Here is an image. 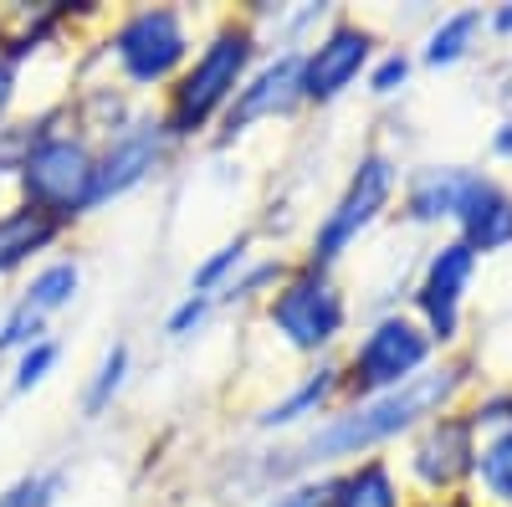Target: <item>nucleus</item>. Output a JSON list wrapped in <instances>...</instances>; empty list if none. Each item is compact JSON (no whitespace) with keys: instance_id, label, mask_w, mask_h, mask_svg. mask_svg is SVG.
I'll return each mask as SVG.
<instances>
[{"instance_id":"1","label":"nucleus","mask_w":512,"mask_h":507,"mask_svg":"<svg viewBox=\"0 0 512 507\" xmlns=\"http://www.w3.org/2000/svg\"><path fill=\"white\" fill-rule=\"evenodd\" d=\"M472 379H477V364L466 354H441L425 374H415L410 385L323 415V426H313V436L303 441L297 456H303L308 467H333V461L349 467V461H364L390 441H410L431 415L461 405V395L472 390Z\"/></svg>"},{"instance_id":"2","label":"nucleus","mask_w":512,"mask_h":507,"mask_svg":"<svg viewBox=\"0 0 512 507\" xmlns=\"http://www.w3.org/2000/svg\"><path fill=\"white\" fill-rule=\"evenodd\" d=\"M256 67V31L246 21H226L210 31V41L190 57V67L175 77L164 103V134L169 139H200L205 129H216L226 108L236 103L241 82Z\"/></svg>"},{"instance_id":"3","label":"nucleus","mask_w":512,"mask_h":507,"mask_svg":"<svg viewBox=\"0 0 512 507\" xmlns=\"http://www.w3.org/2000/svg\"><path fill=\"white\" fill-rule=\"evenodd\" d=\"M62 123V113H41V134L21 164V195L26 205L47 210L62 226H72L77 216L93 210V164H98V149L88 134H72V129H52Z\"/></svg>"},{"instance_id":"4","label":"nucleus","mask_w":512,"mask_h":507,"mask_svg":"<svg viewBox=\"0 0 512 507\" xmlns=\"http://www.w3.org/2000/svg\"><path fill=\"white\" fill-rule=\"evenodd\" d=\"M441 359V349L431 344V333L420 328L415 313H379L344 354V400H374L390 395L400 385H410L415 374H425Z\"/></svg>"},{"instance_id":"5","label":"nucleus","mask_w":512,"mask_h":507,"mask_svg":"<svg viewBox=\"0 0 512 507\" xmlns=\"http://www.w3.org/2000/svg\"><path fill=\"white\" fill-rule=\"evenodd\" d=\"M400 159L395 154H384V149H364L359 164L349 169V180L344 190H338V200L328 205V216L318 221L313 231V246H308V267H323L333 272V262H344V251L359 246V236H369L379 221H384V210L395 205L400 195Z\"/></svg>"},{"instance_id":"6","label":"nucleus","mask_w":512,"mask_h":507,"mask_svg":"<svg viewBox=\"0 0 512 507\" xmlns=\"http://www.w3.org/2000/svg\"><path fill=\"white\" fill-rule=\"evenodd\" d=\"M267 323L277 328V338L292 354L323 359L338 338L349 333V298L333 282V272L297 262L287 272V282L267 298Z\"/></svg>"},{"instance_id":"7","label":"nucleus","mask_w":512,"mask_h":507,"mask_svg":"<svg viewBox=\"0 0 512 507\" xmlns=\"http://www.w3.org/2000/svg\"><path fill=\"white\" fill-rule=\"evenodd\" d=\"M108 57L128 88H175V77L190 67V21L180 6H139L128 11L113 36Z\"/></svg>"},{"instance_id":"8","label":"nucleus","mask_w":512,"mask_h":507,"mask_svg":"<svg viewBox=\"0 0 512 507\" xmlns=\"http://www.w3.org/2000/svg\"><path fill=\"white\" fill-rule=\"evenodd\" d=\"M477 446H482V431L472 426L466 405H451V410L431 415V420H425V426L405 441V477H410L425 497L472 492Z\"/></svg>"},{"instance_id":"9","label":"nucleus","mask_w":512,"mask_h":507,"mask_svg":"<svg viewBox=\"0 0 512 507\" xmlns=\"http://www.w3.org/2000/svg\"><path fill=\"white\" fill-rule=\"evenodd\" d=\"M477 267L482 257L466 241L446 236L436 251H425V262H420V277H415V292H410V303H415V318L420 328L431 333V344L441 354H451L461 344V328H466V292H472L477 282Z\"/></svg>"},{"instance_id":"10","label":"nucleus","mask_w":512,"mask_h":507,"mask_svg":"<svg viewBox=\"0 0 512 507\" xmlns=\"http://www.w3.org/2000/svg\"><path fill=\"white\" fill-rule=\"evenodd\" d=\"M374 62V31L338 16L323 36L303 47V98L308 103H338Z\"/></svg>"},{"instance_id":"11","label":"nucleus","mask_w":512,"mask_h":507,"mask_svg":"<svg viewBox=\"0 0 512 507\" xmlns=\"http://www.w3.org/2000/svg\"><path fill=\"white\" fill-rule=\"evenodd\" d=\"M303 52H277L267 62H256L251 77L241 82L236 103L221 118V144H231L236 134H246L251 123H272V118H292L303 108Z\"/></svg>"},{"instance_id":"12","label":"nucleus","mask_w":512,"mask_h":507,"mask_svg":"<svg viewBox=\"0 0 512 507\" xmlns=\"http://www.w3.org/2000/svg\"><path fill=\"white\" fill-rule=\"evenodd\" d=\"M169 139L164 134V118H134L128 129H118L103 149H98V164H93V210L128 195L134 185H144L154 169L164 164L169 154Z\"/></svg>"},{"instance_id":"13","label":"nucleus","mask_w":512,"mask_h":507,"mask_svg":"<svg viewBox=\"0 0 512 507\" xmlns=\"http://www.w3.org/2000/svg\"><path fill=\"white\" fill-rule=\"evenodd\" d=\"M477 169L466 164H425V169H410L400 180V216L410 226H451L456 210L472 190Z\"/></svg>"},{"instance_id":"14","label":"nucleus","mask_w":512,"mask_h":507,"mask_svg":"<svg viewBox=\"0 0 512 507\" xmlns=\"http://www.w3.org/2000/svg\"><path fill=\"white\" fill-rule=\"evenodd\" d=\"M451 226H456V241H466L477 257L512 251V190L477 169V180H472V190H466Z\"/></svg>"},{"instance_id":"15","label":"nucleus","mask_w":512,"mask_h":507,"mask_svg":"<svg viewBox=\"0 0 512 507\" xmlns=\"http://www.w3.org/2000/svg\"><path fill=\"white\" fill-rule=\"evenodd\" d=\"M338 400H344V364L338 359H318L297 385L282 395V400H272L262 415H256V426L262 431H287V426H308V420H318V415H328Z\"/></svg>"},{"instance_id":"16","label":"nucleus","mask_w":512,"mask_h":507,"mask_svg":"<svg viewBox=\"0 0 512 507\" xmlns=\"http://www.w3.org/2000/svg\"><path fill=\"white\" fill-rule=\"evenodd\" d=\"M62 236H67V226H62L57 216H47V210L26 205V200L11 205V210H0V277L21 272L31 257L52 251Z\"/></svg>"},{"instance_id":"17","label":"nucleus","mask_w":512,"mask_h":507,"mask_svg":"<svg viewBox=\"0 0 512 507\" xmlns=\"http://www.w3.org/2000/svg\"><path fill=\"white\" fill-rule=\"evenodd\" d=\"M333 507H410L390 456H364L333 472Z\"/></svg>"},{"instance_id":"18","label":"nucleus","mask_w":512,"mask_h":507,"mask_svg":"<svg viewBox=\"0 0 512 507\" xmlns=\"http://www.w3.org/2000/svg\"><path fill=\"white\" fill-rule=\"evenodd\" d=\"M487 36V11L482 6H461V11H446L420 41V62L425 67H456L466 62Z\"/></svg>"},{"instance_id":"19","label":"nucleus","mask_w":512,"mask_h":507,"mask_svg":"<svg viewBox=\"0 0 512 507\" xmlns=\"http://www.w3.org/2000/svg\"><path fill=\"white\" fill-rule=\"evenodd\" d=\"M472 497L487 507H512V426L482 436L477 467H472Z\"/></svg>"},{"instance_id":"20","label":"nucleus","mask_w":512,"mask_h":507,"mask_svg":"<svg viewBox=\"0 0 512 507\" xmlns=\"http://www.w3.org/2000/svg\"><path fill=\"white\" fill-rule=\"evenodd\" d=\"M77 287H82V267L72 262V257H57V262H47L36 277H31V287H26V308L31 313H41V318H52V313H62L72 298H77Z\"/></svg>"},{"instance_id":"21","label":"nucleus","mask_w":512,"mask_h":507,"mask_svg":"<svg viewBox=\"0 0 512 507\" xmlns=\"http://www.w3.org/2000/svg\"><path fill=\"white\" fill-rule=\"evenodd\" d=\"M246 257H251V236L241 231L236 241L216 246V251H210V257L195 267V277H190V292H205V298H216V292H226V287H231V277L246 267Z\"/></svg>"},{"instance_id":"22","label":"nucleus","mask_w":512,"mask_h":507,"mask_svg":"<svg viewBox=\"0 0 512 507\" xmlns=\"http://www.w3.org/2000/svg\"><path fill=\"white\" fill-rule=\"evenodd\" d=\"M287 262L282 257H262V262H246L236 277H231V287H226V298L231 303H246V298H262V292H267V298H272V292L287 282Z\"/></svg>"},{"instance_id":"23","label":"nucleus","mask_w":512,"mask_h":507,"mask_svg":"<svg viewBox=\"0 0 512 507\" xmlns=\"http://www.w3.org/2000/svg\"><path fill=\"white\" fill-rule=\"evenodd\" d=\"M123 374H128V344H113V349L103 354L98 374H93L88 395H82V415H103V410L113 405V395L123 390Z\"/></svg>"},{"instance_id":"24","label":"nucleus","mask_w":512,"mask_h":507,"mask_svg":"<svg viewBox=\"0 0 512 507\" xmlns=\"http://www.w3.org/2000/svg\"><path fill=\"white\" fill-rule=\"evenodd\" d=\"M410 72H415V57H410L405 47H390V52H374L364 82H369V93H374V98H395L405 82H410Z\"/></svg>"},{"instance_id":"25","label":"nucleus","mask_w":512,"mask_h":507,"mask_svg":"<svg viewBox=\"0 0 512 507\" xmlns=\"http://www.w3.org/2000/svg\"><path fill=\"white\" fill-rule=\"evenodd\" d=\"M36 134H41V118L36 123H0V175H21Z\"/></svg>"},{"instance_id":"26","label":"nucleus","mask_w":512,"mask_h":507,"mask_svg":"<svg viewBox=\"0 0 512 507\" xmlns=\"http://www.w3.org/2000/svg\"><path fill=\"white\" fill-rule=\"evenodd\" d=\"M466 415H472V426H477L482 436L507 431V426H512V390H487V395H477L472 405H466Z\"/></svg>"},{"instance_id":"27","label":"nucleus","mask_w":512,"mask_h":507,"mask_svg":"<svg viewBox=\"0 0 512 507\" xmlns=\"http://www.w3.org/2000/svg\"><path fill=\"white\" fill-rule=\"evenodd\" d=\"M267 507H333V472H313L303 482H292L287 492H277Z\"/></svg>"},{"instance_id":"28","label":"nucleus","mask_w":512,"mask_h":507,"mask_svg":"<svg viewBox=\"0 0 512 507\" xmlns=\"http://www.w3.org/2000/svg\"><path fill=\"white\" fill-rule=\"evenodd\" d=\"M57 338H36L31 349H21V359H16V390H31V385H41V379L52 374V364H57Z\"/></svg>"},{"instance_id":"29","label":"nucleus","mask_w":512,"mask_h":507,"mask_svg":"<svg viewBox=\"0 0 512 507\" xmlns=\"http://www.w3.org/2000/svg\"><path fill=\"white\" fill-rule=\"evenodd\" d=\"M41 323H47V318L31 313L26 303H16V313L0 323V349H31L36 338H41Z\"/></svg>"},{"instance_id":"30","label":"nucleus","mask_w":512,"mask_h":507,"mask_svg":"<svg viewBox=\"0 0 512 507\" xmlns=\"http://www.w3.org/2000/svg\"><path fill=\"white\" fill-rule=\"evenodd\" d=\"M205 313H210V298H205V292H185V303L164 318V333H169V338H190V333L205 323Z\"/></svg>"},{"instance_id":"31","label":"nucleus","mask_w":512,"mask_h":507,"mask_svg":"<svg viewBox=\"0 0 512 507\" xmlns=\"http://www.w3.org/2000/svg\"><path fill=\"white\" fill-rule=\"evenodd\" d=\"M16 77H21V62L0 52V118H6V108H11V98H16Z\"/></svg>"},{"instance_id":"32","label":"nucleus","mask_w":512,"mask_h":507,"mask_svg":"<svg viewBox=\"0 0 512 507\" xmlns=\"http://www.w3.org/2000/svg\"><path fill=\"white\" fill-rule=\"evenodd\" d=\"M487 31L502 36V41H512V0H507V6H492V11H487Z\"/></svg>"},{"instance_id":"33","label":"nucleus","mask_w":512,"mask_h":507,"mask_svg":"<svg viewBox=\"0 0 512 507\" xmlns=\"http://www.w3.org/2000/svg\"><path fill=\"white\" fill-rule=\"evenodd\" d=\"M410 507H482L472 492H451V497H420V502H410Z\"/></svg>"},{"instance_id":"34","label":"nucleus","mask_w":512,"mask_h":507,"mask_svg":"<svg viewBox=\"0 0 512 507\" xmlns=\"http://www.w3.org/2000/svg\"><path fill=\"white\" fill-rule=\"evenodd\" d=\"M492 154L497 159H512V118L497 123V134H492Z\"/></svg>"},{"instance_id":"35","label":"nucleus","mask_w":512,"mask_h":507,"mask_svg":"<svg viewBox=\"0 0 512 507\" xmlns=\"http://www.w3.org/2000/svg\"><path fill=\"white\" fill-rule=\"evenodd\" d=\"M0 507H6V502H0Z\"/></svg>"}]
</instances>
